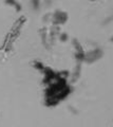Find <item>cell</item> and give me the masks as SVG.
Here are the masks:
<instances>
[{
  "label": "cell",
  "instance_id": "6da1fadb",
  "mask_svg": "<svg viewBox=\"0 0 113 127\" xmlns=\"http://www.w3.org/2000/svg\"><path fill=\"white\" fill-rule=\"evenodd\" d=\"M5 3H7V4H11V5H13V6H16L17 7V11H20L21 10V5L19 4L16 0H5Z\"/></svg>",
  "mask_w": 113,
  "mask_h": 127
}]
</instances>
